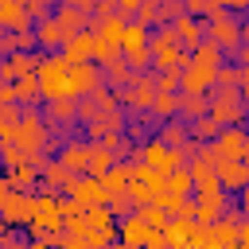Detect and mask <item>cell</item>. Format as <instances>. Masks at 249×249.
I'll return each mask as SVG.
<instances>
[{
  "label": "cell",
  "mask_w": 249,
  "mask_h": 249,
  "mask_svg": "<svg viewBox=\"0 0 249 249\" xmlns=\"http://www.w3.org/2000/svg\"><path fill=\"white\" fill-rule=\"evenodd\" d=\"M86 156H89L86 148H70V152H66V163H70V167H82V163H86Z\"/></svg>",
  "instance_id": "9c48e42d"
},
{
  "label": "cell",
  "mask_w": 249,
  "mask_h": 249,
  "mask_svg": "<svg viewBox=\"0 0 249 249\" xmlns=\"http://www.w3.org/2000/svg\"><path fill=\"white\" fill-rule=\"evenodd\" d=\"M31 249H51V245H31Z\"/></svg>",
  "instance_id": "7c38bea8"
},
{
  "label": "cell",
  "mask_w": 249,
  "mask_h": 249,
  "mask_svg": "<svg viewBox=\"0 0 249 249\" xmlns=\"http://www.w3.org/2000/svg\"><path fill=\"white\" fill-rule=\"evenodd\" d=\"M27 66H31V58H27V54H16V58L4 66V78H16V74H23Z\"/></svg>",
  "instance_id": "52a82bcc"
},
{
  "label": "cell",
  "mask_w": 249,
  "mask_h": 249,
  "mask_svg": "<svg viewBox=\"0 0 249 249\" xmlns=\"http://www.w3.org/2000/svg\"><path fill=\"white\" fill-rule=\"evenodd\" d=\"M62 82H66V58H51V66H43V74H39V89L47 97H58Z\"/></svg>",
  "instance_id": "6da1fadb"
},
{
  "label": "cell",
  "mask_w": 249,
  "mask_h": 249,
  "mask_svg": "<svg viewBox=\"0 0 249 249\" xmlns=\"http://www.w3.org/2000/svg\"><path fill=\"white\" fill-rule=\"evenodd\" d=\"M175 31H179V39L198 43V23H195V19H179V27H175Z\"/></svg>",
  "instance_id": "8992f818"
},
{
  "label": "cell",
  "mask_w": 249,
  "mask_h": 249,
  "mask_svg": "<svg viewBox=\"0 0 249 249\" xmlns=\"http://www.w3.org/2000/svg\"><path fill=\"white\" fill-rule=\"evenodd\" d=\"M4 23H16V27H23V8L0 4V27H4Z\"/></svg>",
  "instance_id": "5b68a950"
},
{
  "label": "cell",
  "mask_w": 249,
  "mask_h": 249,
  "mask_svg": "<svg viewBox=\"0 0 249 249\" xmlns=\"http://www.w3.org/2000/svg\"><path fill=\"white\" fill-rule=\"evenodd\" d=\"M156 109H160V113H171V109H175V97H171V93H156Z\"/></svg>",
  "instance_id": "30bf717a"
},
{
  "label": "cell",
  "mask_w": 249,
  "mask_h": 249,
  "mask_svg": "<svg viewBox=\"0 0 249 249\" xmlns=\"http://www.w3.org/2000/svg\"><path fill=\"white\" fill-rule=\"evenodd\" d=\"M179 105H183V113H187V109H191V113H202V97H195V93H187Z\"/></svg>",
  "instance_id": "8fae6325"
},
{
  "label": "cell",
  "mask_w": 249,
  "mask_h": 249,
  "mask_svg": "<svg viewBox=\"0 0 249 249\" xmlns=\"http://www.w3.org/2000/svg\"><path fill=\"white\" fill-rule=\"evenodd\" d=\"M39 136H43V128H39V117H27V121H23V128H19V144H23V152L39 148Z\"/></svg>",
  "instance_id": "3957f363"
},
{
  "label": "cell",
  "mask_w": 249,
  "mask_h": 249,
  "mask_svg": "<svg viewBox=\"0 0 249 249\" xmlns=\"http://www.w3.org/2000/svg\"><path fill=\"white\" fill-rule=\"evenodd\" d=\"M187 187H191V175H187V171H175V175L167 179V191H175V195H183Z\"/></svg>",
  "instance_id": "ba28073f"
},
{
  "label": "cell",
  "mask_w": 249,
  "mask_h": 249,
  "mask_svg": "<svg viewBox=\"0 0 249 249\" xmlns=\"http://www.w3.org/2000/svg\"><path fill=\"white\" fill-rule=\"evenodd\" d=\"M210 39H214L218 47H233V43H237V23L218 12V19H214V27H210Z\"/></svg>",
  "instance_id": "7a4b0ae2"
},
{
  "label": "cell",
  "mask_w": 249,
  "mask_h": 249,
  "mask_svg": "<svg viewBox=\"0 0 249 249\" xmlns=\"http://www.w3.org/2000/svg\"><path fill=\"white\" fill-rule=\"evenodd\" d=\"M39 39H43L47 47H54V43H62V39H66V31H62V23H54V19H51V23H43V27H39Z\"/></svg>",
  "instance_id": "277c9868"
}]
</instances>
